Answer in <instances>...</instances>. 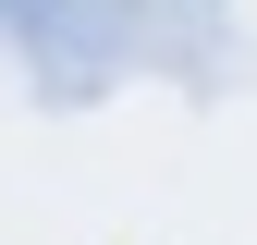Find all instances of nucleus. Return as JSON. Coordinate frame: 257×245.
Here are the masks:
<instances>
[]
</instances>
